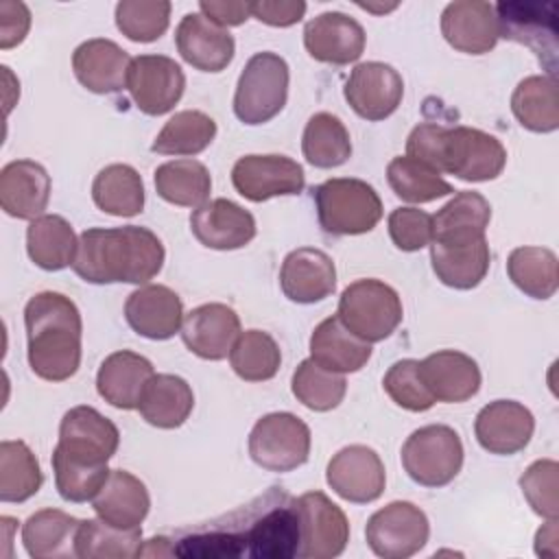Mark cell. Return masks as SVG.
<instances>
[{
    "instance_id": "ac0fdd59",
    "label": "cell",
    "mask_w": 559,
    "mask_h": 559,
    "mask_svg": "<svg viewBox=\"0 0 559 559\" xmlns=\"http://www.w3.org/2000/svg\"><path fill=\"white\" fill-rule=\"evenodd\" d=\"M277 487H273L269 507L262 513H249L245 526L247 555L253 559H290L299 550V518L293 498L284 496L282 502H273Z\"/></svg>"
},
{
    "instance_id": "f1b7e54d",
    "label": "cell",
    "mask_w": 559,
    "mask_h": 559,
    "mask_svg": "<svg viewBox=\"0 0 559 559\" xmlns=\"http://www.w3.org/2000/svg\"><path fill=\"white\" fill-rule=\"evenodd\" d=\"M50 188V175L33 159H15L0 170V205L13 218H39L48 207Z\"/></svg>"
},
{
    "instance_id": "b9f144b4",
    "label": "cell",
    "mask_w": 559,
    "mask_h": 559,
    "mask_svg": "<svg viewBox=\"0 0 559 559\" xmlns=\"http://www.w3.org/2000/svg\"><path fill=\"white\" fill-rule=\"evenodd\" d=\"M386 181L395 197L408 203H430L454 192L439 170L411 155H397L389 162Z\"/></svg>"
},
{
    "instance_id": "ee69618b",
    "label": "cell",
    "mask_w": 559,
    "mask_h": 559,
    "mask_svg": "<svg viewBox=\"0 0 559 559\" xmlns=\"http://www.w3.org/2000/svg\"><path fill=\"white\" fill-rule=\"evenodd\" d=\"M44 483L37 456L24 441L0 443V500L26 502Z\"/></svg>"
},
{
    "instance_id": "681fc988",
    "label": "cell",
    "mask_w": 559,
    "mask_h": 559,
    "mask_svg": "<svg viewBox=\"0 0 559 559\" xmlns=\"http://www.w3.org/2000/svg\"><path fill=\"white\" fill-rule=\"evenodd\" d=\"M52 472L55 487L66 502H87L100 491L111 469L107 465L79 463L52 450Z\"/></svg>"
},
{
    "instance_id": "680465c9",
    "label": "cell",
    "mask_w": 559,
    "mask_h": 559,
    "mask_svg": "<svg viewBox=\"0 0 559 559\" xmlns=\"http://www.w3.org/2000/svg\"><path fill=\"white\" fill-rule=\"evenodd\" d=\"M168 557V555H175L173 546H170V539L168 537H151L142 544L140 548V555L138 557Z\"/></svg>"
},
{
    "instance_id": "c3c4849f",
    "label": "cell",
    "mask_w": 559,
    "mask_h": 559,
    "mask_svg": "<svg viewBox=\"0 0 559 559\" xmlns=\"http://www.w3.org/2000/svg\"><path fill=\"white\" fill-rule=\"evenodd\" d=\"M170 9L168 0H122L116 4V26L127 39L151 44L168 31Z\"/></svg>"
},
{
    "instance_id": "db71d44e",
    "label": "cell",
    "mask_w": 559,
    "mask_h": 559,
    "mask_svg": "<svg viewBox=\"0 0 559 559\" xmlns=\"http://www.w3.org/2000/svg\"><path fill=\"white\" fill-rule=\"evenodd\" d=\"M31 28V11L24 2H0V48L9 50L24 41Z\"/></svg>"
},
{
    "instance_id": "2e32d148",
    "label": "cell",
    "mask_w": 559,
    "mask_h": 559,
    "mask_svg": "<svg viewBox=\"0 0 559 559\" xmlns=\"http://www.w3.org/2000/svg\"><path fill=\"white\" fill-rule=\"evenodd\" d=\"M343 94L360 118L378 122L389 118L400 107L404 81L393 66L382 61H365L349 72Z\"/></svg>"
},
{
    "instance_id": "e0dca14e",
    "label": "cell",
    "mask_w": 559,
    "mask_h": 559,
    "mask_svg": "<svg viewBox=\"0 0 559 559\" xmlns=\"http://www.w3.org/2000/svg\"><path fill=\"white\" fill-rule=\"evenodd\" d=\"M491 253L485 236H450L430 242L432 271L450 288H476L485 280Z\"/></svg>"
},
{
    "instance_id": "d4e9b609",
    "label": "cell",
    "mask_w": 559,
    "mask_h": 559,
    "mask_svg": "<svg viewBox=\"0 0 559 559\" xmlns=\"http://www.w3.org/2000/svg\"><path fill=\"white\" fill-rule=\"evenodd\" d=\"M417 371L435 402L445 404L467 402L478 393L483 382L476 360L456 349L428 354L424 360H419Z\"/></svg>"
},
{
    "instance_id": "4dcf8cb0",
    "label": "cell",
    "mask_w": 559,
    "mask_h": 559,
    "mask_svg": "<svg viewBox=\"0 0 559 559\" xmlns=\"http://www.w3.org/2000/svg\"><path fill=\"white\" fill-rule=\"evenodd\" d=\"M100 520L118 528H140L151 509L146 485L127 469H111L109 478L92 500Z\"/></svg>"
},
{
    "instance_id": "1f68e13d",
    "label": "cell",
    "mask_w": 559,
    "mask_h": 559,
    "mask_svg": "<svg viewBox=\"0 0 559 559\" xmlns=\"http://www.w3.org/2000/svg\"><path fill=\"white\" fill-rule=\"evenodd\" d=\"M310 358L336 373H356L371 358V343L349 332L341 319H323L310 334Z\"/></svg>"
},
{
    "instance_id": "91938a15",
    "label": "cell",
    "mask_w": 559,
    "mask_h": 559,
    "mask_svg": "<svg viewBox=\"0 0 559 559\" xmlns=\"http://www.w3.org/2000/svg\"><path fill=\"white\" fill-rule=\"evenodd\" d=\"M360 9H367V11H376V13H386V11H393L397 4H389V7H373V4H358Z\"/></svg>"
},
{
    "instance_id": "f6af8a7d",
    "label": "cell",
    "mask_w": 559,
    "mask_h": 559,
    "mask_svg": "<svg viewBox=\"0 0 559 559\" xmlns=\"http://www.w3.org/2000/svg\"><path fill=\"white\" fill-rule=\"evenodd\" d=\"M491 221V205L480 192H456L432 216V240L450 236H485Z\"/></svg>"
},
{
    "instance_id": "7bdbcfd3",
    "label": "cell",
    "mask_w": 559,
    "mask_h": 559,
    "mask_svg": "<svg viewBox=\"0 0 559 559\" xmlns=\"http://www.w3.org/2000/svg\"><path fill=\"white\" fill-rule=\"evenodd\" d=\"M74 548L83 559H131L140 555L142 526L118 528L100 518L81 520Z\"/></svg>"
},
{
    "instance_id": "ba28073f",
    "label": "cell",
    "mask_w": 559,
    "mask_h": 559,
    "mask_svg": "<svg viewBox=\"0 0 559 559\" xmlns=\"http://www.w3.org/2000/svg\"><path fill=\"white\" fill-rule=\"evenodd\" d=\"M310 428L293 413H269L249 432V456L266 472H293L310 456Z\"/></svg>"
},
{
    "instance_id": "603a6c76",
    "label": "cell",
    "mask_w": 559,
    "mask_h": 559,
    "mask_svg": "<svg viewBox=\"0 0 559 559\" xmlns=\"http://www.w3.org/2000/svg\"><path fill=\"white\" fill-rule=\"evenodd\" d=\"M124 319L129 328L151 341H166L181 330V297L164 284H144L124 301Z\"/></svg>"
},
{
    "instance_id": "8fae6325",
    "label": "cell",
    "mask_w": 559,
    "mask_h": 559,
    "mask_svg": "<svg viewBox=\"0 0 559 559\" xmlns=\"http://www.w3.org/2000/svg\"><path fill=\"white\" fill-rule=\"evenodd\" d=\"M127 90L142 114L164 116L181 100L186 74L166 55H138L129 63Z\"/></svg>"
},
{
    "instance_id": "f35d334b",
    "label": "cell",
    "mask_w": 559,
    "mask_h": 559,
    "mask_svg": "<svg viewBox=\"0 0 559 559\" xmlns=\"http://www.w3.org/2000/svg\"><path fill=\"white\" fill-rule=\"evenodd\" d=\"M301 153L314 168H336L352 155V138L343 120L330 111L308 118L301 135Z\"/></svg>"
},
{
    "instance_id": "6da1fadb",
    "label": "cell",
    "mask_w": 559,
    "mask_h": 559,
    "mask_svg": "<svg viewBox=\"0 0 559 559\" xmlns=\"http://www.w3.org/2000/svg\"><path fill=\"white\" fill-rule=\"evenodd\" d=\"M164 245L146 227H90L79 236L74 273L90 284H146L164 266Z\"/></svg>"
},
{
    "instance_id": "f546056e",
    "label": "cell",
    "mask_w": 559,
    "mask_h": 559,
    "mask_svg": "<svg viewBox=\"0 0 559 559\" xmlns=\"http://www.w3.org/2000/svg\"><path fill=\"white\" fill-rule=\"evenodd\" d=\"M155 376V369L148 358L131 349H120L109 354L96 373L98 395L120 411H133L140 404V397Z\"/></svg>"
},
{
    "instance_id": "11a10c76",
    "label": "cell",
    "mask_w": 559,
    "mask_h": 559,
    "mask_svg": "<svg viewBox=\"0 0 559 559\" xmlns=\"http://www.w3.org/2000/svg\"><path fill=\"white\" fill-rule=\"evenodd\" d=\"M251 7V15L269 26H277V28H286L297 24L304 13H306V2L301 0H282V2H271V0H258V2H249Z\"/></svg>"
},
{
    "instance_id": "5b68a950",
    "label": "cell",
    "mask_w": 559,
    "mask_h": 559,
    "mask_svg": "<svg viewBox=\"0 0 559 559\" xmlns=\"http://www.w3.org/2000/svg\"><path fill=\"white\" fill-rule=\"evenodd\" d=\"M288 63L277 52H255L242 68L236 94L234 114L245 124H264L273 120L288 98Z\"/></svg>"
},
{
    "instance_id": "4fadbf2b",
    "label": "cell",
    "mask_w": 559,
    "mask_h": 559,
    "mask_svg": "<svg viewBox=\"0 0 559 559\" xmlns=\"http://www.w3.org/2000/svg\"><path fill=\"white\" fill-rule=\"evenodd\" d=\"M231 183L247 201L262 203L273 197L299 194L306 186V173L299 162L286 155H245L231 168Z\"/></svg>"
},
{
    "instance_id": "74e56055",
    "label": "cell",
    "mask_w": 559,
    "mask_h": 559,
    "mask_svg": "<svg viewBox=\"0 0 559 559\" xmlns=\"http://www.w3.org/2000/svg\"><path fill=\"white\" fill-rule=\"evenodd\" d=\"M92 199L98 210L111 216H138L144 207V183L129 164H109L94 177Z\"/></svg>"
},
{
    "instance_id": "816d5d0a",
    "label": "cell",
    "mask_w": 559,
    "mask_h": 559,
    "mask_svg": "<svg viewBox=\"0 0 559 559\" xmlns=\"http://www.w3.org/2000/svg\"><path fill=\"white\" fill-rule=\"evenodd\" d=\"M557 476H559V465L552 459H539V461L531 463L526 467V472L520 476V489H522L528 507L546 520L559 518Z\"/></svg>"
},
{
    "instance_id": "cb8c5ba5",
    "label": "cell",
    "mask_w": 559,
    "mask_h": 559,
    "mask_svg": "<svg viewBox=\"0 0 559 559\" xmlns=\"http://www.w3.org/2000/svg\"><path fill=\"white\" fill-rule=\"evenodd\" d=\"M175 44L186 63L201 72L225 70L236 52V41L227 28L214 24L203 13H186L175 28Z\"/></svg>"
},
{
    "instance_id": "52a82bcc",
    "label": "cell",
    "mask_w": 559,
    "mask_h": 559,
    "mask_svg": "<svg viewBox=\"0 0 559 559\" xmlns=\"http://www.w3.org/2000/svg\"><path fill=\"white\" fill-rule=\"evenodd\" d=\"M463 443L454 428L430 424L413 430L402 445V467L421 487H443L463 467Z\"/></svg>"
},
{
    "instance_id": "ffe728a7",
    "label": "cell",
    "mask_w": 559,
    "mask_h": 559,
    "mask_svg": "<svg viewBox=\"0 0 559 559\" xmlns=\"http://www.w3.org/2000/svg\"><path fill=\"white\" fill-rule=\"evenodd\" d=\"M535 417L515 400H493L483 406L474 421V435L489 454L509 456L524 450L533 437Z\"/></svg>"
},
{
    "instance_id": "e575fe53",
    "label": "cell",
    "mask_w": 559,
    "mask_h": 559,
    "mask_svg": "<svg viewBox=\"0 0 559 559\" xmlns=\"http://www.w3.org/2000/svg\"><path fill=\"white\" fill-rule=\"evenodd\" d=\"M79 238L72 225L59 214H41L26 227V253L44 271L72 266Z\"/></svg>"
},
{
    "instance_id": "7a4b0ae2",
    "label": "cell",
    "mask_w": 559,
    "mask_h": 559,
    "mask_svg": "<svg viewBox=\"0 0 559 559\" xmlns=\"http://www.w3.org/2000/svg\"><path fill=\"white\" fill-rule=\"evenodd\" d=\"M26 356L33 373L48 382H63L81 367L83 321L76 304L52 290L33 295L24 306Z\"/></svg>"
},
{
    "instance_id": "6f0895ef",
    "label": "cell",
    "mask_w": 559,
    "mask_h": 559,
    "mask_svg": "<svg viewBox=\"0 0 559 559\" xmlns=\"http://www.w3.org/2000/svg\"><path fill=\"white\" fill-rule=\"evenodd\" d=\"M557 520H548L535 535V552L539 557H557L559 546H557Z\"/></svg>"
},
{
    "instance_id": "8d00e7d4",
    "label": "cell",
    "mask_w": 559,
    "mask_h": 559,
    "mask_svg": "<svg viewBox=\"0 0 559 559\" xmlns=\"http://www.w3.org/2000/svg\"><path fill=\"white\" fill-rule=\"evenodd\" d=\"M157 194L181 207H199L210 199L212 177L205 164L192 157L170 159L155 168L153 173Z\"/></svg>"
},
{
    "instance_id": "83f0119b",
    "label": "cell",
    "mask_w": 559,
    "mask_h": 559,
    "mask_svg": "<svg viewBox=\"0 0 559 559\" xmlns=\"http://www.w3.org/2000/svg\"><path fill=\"white\" fill-rule=\"evenodd\" d=\"M129 63V52L105 37L87 39L72 52V70L76 81L94 94H114L127 90Z\"/></svg>"
},
{
    "instance_id": "f5cc1de1",
    "label": "cell",
    "mask_w": 559,
    "mask_h": 559,
    "mask_svg": "<svg viewBox=\"0 0 559 559\" xmlns=\"http://www.w3.org/2000/svg\"><path fill=\"white\" fill-rule=\"evenodd\" d=\"M386 225L400 251H419L432 242V216L419 207H395Z\"/></svg>"
},
{
    "instance_id": "9c48e42d",
    "label": "cell",
    "mask_w": 559,
    "mask_h": 559,
    "mask_svg": "<svg viewBox=\"0 0 559 559\" xmlns=\"http://www.w3.org/2000/svg\"><path fill=\"white\" fill-rule=\"evenodd\" d=\"M299 518L301 559H334L349 542V522L345 511L323 491H308L293 498Z\"/></svg>"
},
{
    "instance_id": "7dc6e473",
    "label": "cell",
    "mask_w": 559,
    "mask_h": 559,
    "mask_svg": "<svg viewBox=\"0 0 559 559\" xmlns=\"http://www.w3.org/2000/svg\"><path fill=\"white\" fill-rule=\"evenodd\" d=\"M290 389L297 402H301L306 408L314 413H328L343 402L347 393V382L343 373L330 371L317 365L312 358H306L297 365Z\"/></svg>"
},
{
    "instance_id": "44dd1931",
    "label": "cell",
    "mask_w": 559,
    "mask_h": 559,
    "mask_svg": "<svg viewBox=\"0 0 559 559\" xmlns=\"http://www.w3.org/2000/svg\"><path fill=\"white\" fill-rule=\"evenodd\" d=\"M365 28L341 11H325L304 26V46L314 61L347 66L365 50Z\"/></svg>"
},
{
    "instance_id": "4316f807",
    "label": "cell",
    "mask_w": 559,
    "mask_h": 559,
    "mask_svg": "<svg viewBox=\"0 0 559 559\" xmlns=\"http://www.w3.org/2000/svg\"><path fill=\"white\" fill-rule=\"evenodd\" d=\"M282 293L295 304H317L336 288L334 260L314 247L290 251L280 269Z\"/></svg>"
},
{
    "instance_id": "d590c367",
    "label": "cell",
    "mask_w": 559,
    "mask_h": 559,
    "mask_svg": "<svg viewBox=\"0 0 559 559\" xmlns=\"http://www.w3.org/2000/svg\"><path fill=\"white\" fill-rule=\"evenodd\" d=\"M515 120L533 133H550L559 127V92L550 74H533L518 83L511 94Z\"/></svg>"
},
{
    "instance_id": "7402d4cb",
    "label": "cell",
    "mask_w": 559,
    "mask_h": 559,
    "mask_svg": "<svg viewBox=\"0 0 559 559\" xmlns=\"http://www.w3.org/2000/svg\"><path fill=\"white\" fill-rule=\"evenodd\" d=\"M181 341L203 360H223L229 356L238 334L240 319L227 304H203L192 308L181 323Z\"/></svg>"
},
{
    "instance_id": "836d02e7",
    "label": "cell",
    "mask_w": 559,
    "mask_h": 559,
    "mask_svg": "<svg viewBox=\"0 0 559 559\" xmlns=\"http://www.w3.org/2000/svg\"><path fill=\"white\" fill-rule=\"evenodd\" d=\"M81 520L59 511L41 509L35 511L22 526V544L33 559H59L76 557V531Z\"/></svg>"
},
{
    "instance_id": "8992f818",
    "label": "cell",
    "mask_w": 559,
    "mask_h": 559,
    "mask_svg": "<svg viewBox=\"0 0 559 559\" xmlns=\"http://www.w3.org/2000/svg\"><path fill=\"white\" fill-rule=\"evenodd\" d=\"M336 317L367 343L389 338L402 323L404 310L397 290L382 280H356L338 297Z\"/></svg>"
},
{
    "instance_id": "5bb4252c",
    "label": "cell",
    "mask_w": 559,
    "mask_h": 559,
    "mask_svg": "<svg viewBox=\"0 0 559 559\" xmlns=\"http://www.w3.org/2000/svg\"><path fill=\"white\" fill-rule=\"evenodd\" d=\"M493 7L500 37L533 48L537 59L548 66V74L555 76L557 4L500 2Z\"/></svg>"
},
{
    "instance_id": "9f6ffc18",
    "label": "cell",
    "mask_w": 559,
    "mask_h": 559,
    "mask_svg": "<svg viewBox=\"0 0 559 559\" xmlns=\"http://www.w3.org/2000/svg\"><path fill=\"white\" fill-rule=\"evenodd\" d=\"M201 13L212 20L214 24L227 28V26H240L251 17L249 2H225V0H201L199 2Z\"/></svg>"
},
{
    "instance_id": "3957f363",
    "label": "cell",
    "mask_w": 559,
    "mask_h": 559,
    "mask_svg": "<svg viewBox=\"0 0 559 559\" xmlns=\"http://www.w3.org/2000/svg\"><path fill=\"white\" fill-rule=\"evenodd\" d=\"M406 155L472 183L496 179L507 164V148L496 135L465 124H417L408 133Z\"/></svg>"
},
{
    "instance_id": "ab89813d",
    "label": "cell",
    "mask_w": 559,
    "mask_h": 559,
    "mask_svg": "<svg viewBox=\"0 0 559 559\" xmlns=\"http://www.w3.org/2000/svg\"><path fill=\"white\" fill-rule=\"evenodd\" d=\"M557 255L548 247H515L507 260L509 280L533 299H550L559 286Z\"/></svg>"
},
{
    "instance_id": "d6a6232c",
    "label": "cell",
    "mask_w": 559,
    "mask_h": 559,
    "mask_svg": "<svg viewBox=\"0 0 559 559\" xmlns=\"http://www.w3.org/2000/svg\"><path fill=\"white\" fill-rule=\"evenodd\" d=\"M192 408V386L175 373H155L148 380L138 404L142 419L162 430H173L186 424Z\"/></svg>"
},
{
    "instance_id": "f907efd6",
    "label": "cell",
    "mask_w": 559,
    "mask_h": 559,
    "mask_svg": "<svg viewBox=\"0 0 559 559\" xmlns=\"http://www.w3.org/2000/svg\"><path fill=\"white\" fill-rule=\"evenodd\" d=\"M417 365H419V360H413V358L397 360L389 367V371L382 378V386H384L386 395L400 408L411 411V413H424L435 406V397L424 386Z\"/></svg>"
},
{
    "instance_id": "bcb514c9",
    "label": "cell",
    "mask_w": 559,
    "mask_h": 559,
    "mask_svg": "<svg viewBox=\"0 0 559 559\" xmlns=\"http://www.w3.org/2000/svg\"><path fill=\"white\" fill-rule=\"evenodd\" d=\"M229 362L234 373L247 382H264L275 378L282 365V352L275 338L264 330H245L238 334Z\"/></svg>"
},
{
    "instance_id": "7c38bea8",
    "label": "cell",
    "mask_w": 559,
    "mask_h": 559,
    "mask_svg": "<svg viewBox=\"0 0 559 559\" xmlns=\"http://www.w3.org/2000/svg\"><path fill=\"white\" fill-rule=\"evenodd\" d=\"M120 432L111 419L92 406L70 408L59 424L55 452L87 465H107L116 454Z\"/></svg>"
},
{
    "instance_id": "277c9868",
    "label": "cell",
    "mask_w": 559,
    "mask_h": 559,
    "mask_svg": "<svg viewBox=\"0 0 559 559\" xmlns=\"http://www.w3.org/2000/svg\"><path fill=\"white\" fill-rule=\"evenodd\" d=\"M319 225L332 236H360L382 218L376 188L356 177H334L312 190Z\"/></svg>"
},
{
    "instance_id": "30bf717a",
    "label": "cell",
    "mask_w": 559,
    "mask_h": 559,
    "mask_svg": "<svg viewBox=\"0 0 559 559\" xmlns=\"http://www.w3.org/2000/svg\"><path fill=\"white\" fill-rule=\"evenodd\" d=\"M430 535L426 513L408 502L395 500L378 509L365 526V539L373 555L382 559H406L419 552Z\"/></svg>"
},
{
    "instance_id": "d6986e66",
    "label": "cell",
    "mask_w": 559,
    "mask_h": 559,
    "mask_svg": "<svg viewBox=\"0 0 559 559\" xmlns=\"http://www.w3.org/2000/svg\"><path fill=\"white\" fill-rule=\"evenodd\" d=\"M190 229L203 247L234 251L255 238V218L242 205L221 197L205 201L190 214Z\"/></svg>"
},
{
    "instance_id": "484cf974",
    "label": "cell",
    "mask_w": 559,
    "mask_h": 559,
    "mask_svg": "<svg viewBox=\"0 0 559 559\" xmlns=\"http://www.w3.org/2000/svg\"><path fill=\"white\" fill-rule=\"evenodd\" d=\"M441 35L459 52H489L500 37L496 7L480 0L450 2L441 13Z\"/></svg>"
},
{
    "instance_id": "9a60e30c",
    "label": "cell",
    "mask_w": 559,
    "mask_h": 559,
    "mask_svg": "<svg viewBox=\"0 0 559 559\" xmlns=\"http://www.w3.org/2000/svg\"><path fill=\"white\" fill-rule=\"evenodd\" d=\"M325 480L338 498L354 504H367L382 496L386 472L376 450L354 443L341 448L330 459Z\"/></svg>"
},
{
    "instance_id": "60d3db41",
    "label": "cell",
    "mask_w": 559,
    "mask_h": 559,
    "mask_svg": "<svg viewBox=\"0 0 559 559\" xmlns=\"http://www.w3.org/2000/svg\"><path fill=\"white\" fill-rule=\"evenodd\" d=\"M216 138V122L199 109H183L168 118L151 151L159 155H199Z\"/></svg>"
}]
</instances>
